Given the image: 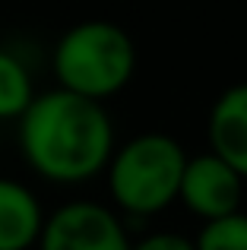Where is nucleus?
Masks as SVG:
<instances>
[{
	"instance_id": "7ed1b4c3",
	"label": "nucleus",
	"mask_w": 247,
	"mask_h": 250,
	"mask_svg": "<svg viewBox=\"0 0 247 250\" xmlns=\"http://www.w3.org/2000/svg\"><path fill=\"white\" fill-rule=\"evenodd\" d=\"M187 152L168 133H140L124 143L108 162V187L121 209L133 215L162 212L178 200Z\"/></svg>"
},
{
	"instance_id": "f03ea898",
	"label": "nucleus",
	"mask_w": 247,
	"mask_h": 250,
	"mask_svg": "<svg viewBox=\"0 0 247 250\" xmlns=\"http://www.w3.org/2000/svg\"><path fill=\"white\" fill-rule=\"evenodd\" d=\"M133 70V38L111 19L76 22L54 44V76L61 89L92 98V102H102L124 89Z\"/></svg>"
},
{
	"instance_id": "f257e3e1",
	"label": "nucleus",
	"mask_w": 247,
	"mask_h": 250,
	"mask_svg": "<svg viewBox=\"0 0 247 250\" xmlns=\"http://www.w3.org/2000/svg\"><path fill=\"white\" fill-rule=\"evenodd\" d=\"M19 149L38 174L76 184L108 168L114 127L105 104L67 89H48L19 117Z\"/></svg>"
},
{
	"instance_id": "9d476101",
	"label": "nucleus",
	"mask_w": 247,
	"mask_h": 250,
	"mask_svg": "<svg viewBox=\"0 0 247 250\" xmlns=\"http://www.w3.org/2000/svg\"><path fill=\"white\" fill-rule=\"evenodd\" d=\"M130 250H197L190 238L178 231H155V234H146L143 241L130 244Z\"/></svg>"
},
{
	"instance_id": "423d86ee",
	"label": "nucleus",
	"mask_w": 247,
	"mask_h": 250,
	"mask_svg": "<svg viewBox=\"0 0 247 250\" xmlns=\"http://www.w3.org/2000/svg\"><path fill=\"white\" fill-rule=\"evenodd\" d=\"M209 152L247 181V83L225 89L209 111Z\"/></svg>"
},
{
	"instance_id": "39448f33",
	"label": "nucleus",
	"mask_w": 247,
	"mask_h": 250,
	"mask_svg": "<svg viewBox=\"0 0 247 250\" xmlns=\"http://www.w3.org/2000/svg\"><path fill=\"white\" fill-rule=\"evenodd\" d=\"M241 196H244V177L231 165H225L216 152L187 155L178 200L193 215L206 222L235 215L241 212Z\"/></svg>"
},
{
	"instance_id": "6e6552de",
	"label": "nucleus",
	"mask_w": 247,
	"mask_h": 250,
	"mask_svg": "<svg viewBox=\"0 0 247 250\" xmlns=\"http://www.w3.org/2000/svg\"><path fill=\"white\" fill-rule=\"evenodd\" d=\"M35 98L29 67L13 51L0 48V117H22L29 102Z\"/></svg>"
},
{
	"instance_id": "0eeeda50",
	"label": "nucleus",
	"mask_w": 247,
	"mask_h": 250,
	"mask_svg": "<svg viewBox=\"0 0 247 250\" xmlns=\"http://www.w3.org/2000/svg\"><path fill=\"white\" fill-rule=\"evenodd\" d=\"M44 212L38 196L16 177H0V250H25L38 241Z\"/></svg>"
},
{
	"instance_id": "1a4fd4ad",
	"label": "nucleus",
	"mask_w": 247,
	"mask_h": 250,
	"mask_svg": "<svg viewBox=\"0 0 247 250\" xmlns=\"http://www.w3.org/2000/svg\"><path fill=\"white\" fill-rule=\"evenodd\" d=\"M193 247L197 250H247V212H235V215H225V219L206 222L200 228Z\"/></svg>"
},
{
	"instance_id": "20e7f679",
	"label": "nucleus",
	"mask_w": 247,
	"mask_h": 250,
	"mask_svg": "<svg viewBox=\"0 0 247 250\" xmlns=\"http://www.w3.org/2000/svg\"><path fill=\"white\" fill-rule=\"evenodd\" d=\"M35 244L38 250H130L118 212L92 200L63 203L44 215Z\"/></svg>"
}]
</instances>
